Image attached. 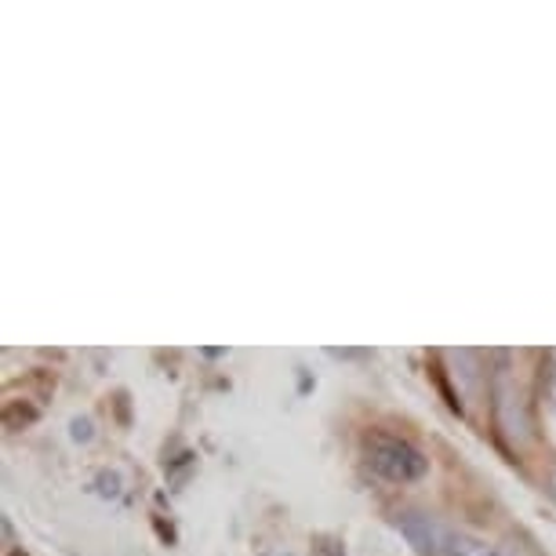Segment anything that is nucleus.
<instances>
[{
  "instance_id": "f257e3e1",
  "label": "nucleus",
  "mask_w": 556,
  "mask_h": 556,
  "mask_svg": "<svg viewBox=\"0 0 556 556\" xmlns=\"http://www.w3.org/2000/svg\"><path fill=\"white\" fill-rule=\"evenodd\" d=\"M367 466L382 480H390V484H415V480L426 477L429 462L412 440L375 433V437H367Z\"/></svg>"
},
{
  "instance_id": "f03ea898",
  "label": "nucleus",
  "mask_w": 556,
  "mask_h": 556,
  "mask_svg": "<svg viewBox=\"0 0 556 556\" xmlns=\"http://www.w3.org/2000/svg\"><path fill=\"white\" fill-rule=\"evenodd\" d=\"M401 528H404L407 539H412V542L418 545V549L429 553V556H447L451 539H455V534L440 528L437 520L422 517V513H407V517L401 520Z\"/></svg>"
},
{
  "instance_id": "7ed1b4c3",
  "label": "nucleus",
  "mask_w": 556,
  "mask_h": 556,
  "mask_svg": "<svg viewBox=\"0 0 556 556\" xmlns=\"http://www.w3.org/2000/svg\"><path fill=\"white\" fill-rule=\"evenodd\" d=\"M447 556H498V553L488 549L484 542H473V539H462V534H455V539H451Z\"/></svg>"
},
{
  "instance_id": "20e7f679",
  "label": "nucleus",
  "mask_w": 556,
  "mask_h": 556,
  "mask_svg": "<svg viewBox=\"0 0 556 556\" xmlns=\"http://www.w3.org/2000/svg\"><path fill=\"white\" fill-rule=\"evenodd\" d=\"M313 556H345V549L334 534H313Z\"/></svg>"
},
{
  "instance_id": "39448f33",
  "label": "nucleus",
  "mask_w": 556,
  "mask_h": 556,
  "mask_svg": "<svg viewBox=\"0 0 556 556\" xmlns=\"http://www.w3.org/2000/svg\"><path fill=\"white\" fill-rule=\"evenodd\" d=\"M542 371H545V396L556 404V345L549 353H545V364H542Z\"/></svg>"
},
{
  "instance_id": "423d86ee",
  "label": "nucleus",
  "mask_w": 556,
  "mask_h": 556,
  "mask_svg": "<svg viewBox=\"0 0 556 556\" xmlns=\"http://www.w3.org/2000/svg\"><path fill=\"white\" fill-rule=\"evenodd\" d=\"M549 495H553V502H556V466L549 469Z\"/></svg>"
},
{
  "instance_id": "0eeeda50",
  "label": "nucleus",
  "mask_w": 556,
  "mask_h": 556,
  "mask_svg": "<svg viewBox=\"0 0 556 556\" xmlns=\"http://www.w3.org/2000/svg\"><path fill=\"white\" fill-rule=\"evenodd\" d=\"M269 556H295V553H269Z\"/></svg>"
}]
</instances>
